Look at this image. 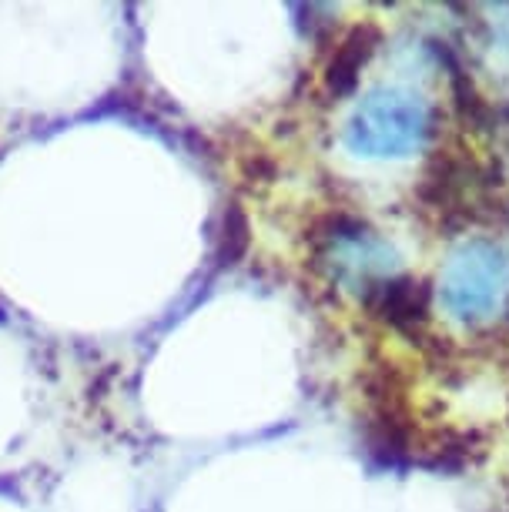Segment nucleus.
<instances>
[{"label":"nucleus","mask_w":509,"mask_h":512,"mask_svg":"<svg viewBox=\"0 0 509 512\" xmlns=\"http://www.w3.org/2000/svg\"><path fill=\"white\" fill-rule=\"evenodd\" d=\"M439 298L459 322H486L509 302V255L496 241H463L439 275Z\"/></svg>","instance_id":"obj_2"},{"label":"nucleus","mask_w":509,"mask_h":512,"mask_svg":"<svg viewBox=\"0 0 509 512\" xmlns=\"http://www.w3.org/2000/svg\"><path fill=\"white\" fill-rule=\"evenodd\" d=\"M362 298H366V305L372 308V315L382 318L386 325H392L396 332L416 335L429 322L432 292L422 278L399 272V275L386 278V282L372 285Z\"/></svg>","instance_id":"obj_5"},{"label":"nucleus","mask_w":509,"mask_h":512,"mask_svg":"<svg viewBox=\"0 0 509 512\" xmlns=\"http://www.w3.org/2000/svg\"><path fill=\"white\" fill-rule=\"evenodd\" d=\"M436 131V111L416 91L379 88L355 108L349 124L352 148L366 158H409Z\"/></svg>","instance_id":"obj_1"},{"label":"nucleus","mask_w":509,"mask_h":512,"mask_svg":"<svg viewBox=\"0 0 509 512\" xmlns=\"http://www.w3.org/2000/svg\"><path fill=\"white\" fill-rule=\"evenodd\" d=\"M245 248H248V221L242 211H238V205H232L225 211V231H222L218 258H222V265H235Z\"/></svg>","instance_id":"obj_7"},{"label":"nucleus","mask_w":509,"mask_h":512,"mask_svg":"<svg viewBox=\"0 0 509 512\" xmlns=\"http://www.w3.org/2000/svg\"><path fill=\"white\" fill-rule=\"evenodd\" d=\"M379 27L376 24H355L349 31L342 34L339 47H335L329 67H325V88L335 98H342V94L355 91V84H359V74L366 71V64L372 61V54L379 51Z\"/></svg>","instance_id":"obj_6"},{"label":"nucleus","mask_w":509,"mask_h":512,"mask_svg":"<svg viewBox=\"0 0 509 512\" xmlns=\"http://www.w3.org/2000/svg\"><path fill=\"white\" fill-rule=\"evenodd\" d=\"M419 201L446 225H476L496 218L499 185L479 161L463 151H443L419 181Z\"/></svg>","instance_id":"obj_3"},{"label":"nucleus","mask_w":509,"mask_h":512,"mask_svg":"<svg viewBox=\"0 0 509 512\" xmlns=\"http://www.w3.org/2000/svg\"><path fill=\"white\" fill-rule=\"evenodd\" d=\"M319 258L332 265V272L352 282L359 295H366L372 285L399 275V255L389 241L379 238V231L355 218H332L329 228L319 235Z\"/></svg>","instance_id":"obj_4"}]
</instances>
